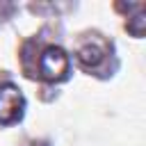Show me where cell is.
Segmentation results:
<instances>
[{
    "mask_svg": "<svg viewBox=\"0 0 146 146\" xmlns=\"http://www.w3.org/2000/svg\"><path fill=\"white\" fill-rule=\"evenodd\" d=\"M78 59H80L82 66L96 68V66L105 59V48H103L100 43H96V41H89V43H84V46L78 50Z\"/></svg>",
    "mask_w": 146,
    "mask_h": 146,
    "instance_id": "3957f363",
    "label": "cell"
},
{
    "mask_svg": "<svg viewBox=\"0 0 146 146\" xmlns=\"http://www.w3.org/2000/svg\"><path fill=\"white\" fill-rule=\"evenodd\" d=\"M23 112V96L14 84H5L0 89V121L11 123Z\"/></svg>",
    "mask_w": 146,
    "mask_h": 146,
    "instance_id": "7a4b0ae2",
    "label": "cell"
},
{
    "mask_svg": "<svg viewBox=\"0 0 146 146\" xmlns=\"http://www.w3.org/2000/svg\"><path fill=\"white\" fill-rule=\"evenodd\" d=\"M39 71L48 80H62L68 71V59L59 48H46L39 57Z\"/></svg>",
    "mask_w": 146,
    "mask_h": 146,
    "instance_id": "6da1fadb",
    "label": "cell"
}]
</instances>
